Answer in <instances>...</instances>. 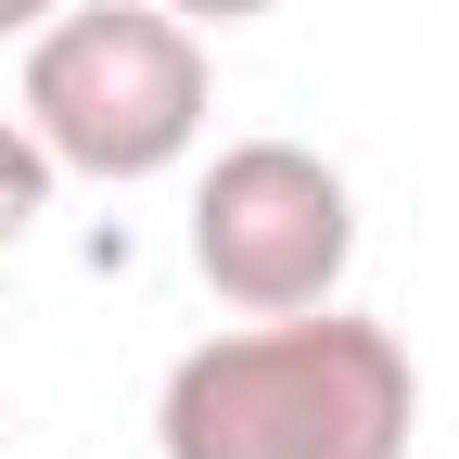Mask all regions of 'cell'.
I'll return each mask as SVG.
<instances>
[{"mask_svg":"<svg viewBox=\"0 0 459 459\" xmlns=\"http://www.w3.org/2000/svg\"><path fill=\"white\" fill-rule=\"evenodd\" d=\"M421 370L358 307H281L243 332H204L153 395L166 459H409Z\"/></svg>","mask_w":459,"mask_h":459,"instance_id":"1","label":"cell"},{"mask_svg":"<svg viewBox=\"0 0 459 459\" xmlns=\"http://www.w3.org/2000/svg\"><path fill=\"white\" fill-rule=\"evenodd\" d=\"M179 26H255V13H281V0H166Z\"/></svg>","mask_w":459,"mask_h":459,"instance_id":"5","label":"cell"},{"mask_svg":"<svg viewBox=\"0 0 459 459\" xmlns=\"http://www.w3.org/2000/svg\"><path fill=\"white\" fill-rule=\"evenodd\" d=\"M51 179H65V166L39 153V128H26V115H0V255L51 217Z\"/></svg>","mask_w":459,"mask_h":459,"instance_id":"4","label":"cell"},{"mask_svg":"<svg viewBox=\"0 0 459 459\" xmlns=\"http://www.w3.org/2000/svg\"><path fill=\"white\" fill-rule=\"evenodd\" d=\"M51 13H65V0H0V39H39Z\"/></svg>","mask_w":459,"mask_h":459,"instance_id":"6","label":"cell"},{"mask_svg":"<svg viewBox=\"0 0 459 459\" xmlns=\"http://www.w3.org/2000/svg\"><path fill=\"white\" fill-rule=\"evenodd\" d=\"M204 26H179L166 0H65L26 39V128L65 179H166L204 141Z\"/></svg>","mask_w":459,"mask_h":459,"instance_id":"2","label":"cell"},{"mask_svg":"<svg viewBox=\"0 0 459 459\" xmlns=\"http://www.w3.org/2000/svg\"><path fill=\"white\" fill-rule=\"evenodd\" d=\"M192 268L217 307L281 319V307H332L358 268V192L344 166L307 141H230L192 192Z\"/></svg>","mask_w":459,"mask_h":459,"instance_id":"3","label":"cell"}]
</instances>
